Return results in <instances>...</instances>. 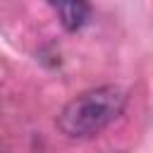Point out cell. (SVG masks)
Returning a JSON list of instances; mask_svg holds the SVG:
<instances>
[{
  "mask_svg": "<svg viewBox=\"0 0 153 153\" xmlns=\"http://www.w3.org/2000/svg\"><path fill=\"white\" fill-rule=\"evenodd\" d=\"M127 105V93L120 86H98L72 98L57 115V127L69 139H91L112 124Z\"/></svg>",
  "mask_w": 153,
  "mask_h": 153,
  "instance_id": "1",
  "label": "cell"
},
{
  "mask_svg": "<svg viewBox=\"0 0 153 153\" xmlns=\"http://www.w3.org/2000/svg\"><path fill=\"white\" fill-rule=\"evenodd\" d=\"M48 2L57 12V19H60L62 29L69 31V33L84 29L86 22H88V17H91L88 0H48Z\"/></svg>",
  "mask_w": 153,
  "mask_h": 153,
  "instance_id": "2",
  "label": "cell"
}]
</instances>
